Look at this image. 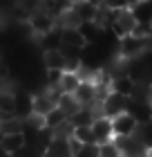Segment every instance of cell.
Returning a JSON list of instances; mask_svg holds the SVG:
<instances>
[{"label":"cell","mask_w":152,"mask_h":157,"mask_svg":"<svg viewBox=\"0 0 152 157\" xmlns=\"http://www.w3.org/2000/svg\"><path fill=\"white\" fill-rule=\"evenodd\" d=\"M152 49V36H139L130 32L125 36H119V56L121 59H134L143 52Z\"/></svg>","instance_id":"cell-1"},{"label":"cell","mask_w":152,"mask_h":157,"mask_svg":"<svg viewBox=\"0 0 152 157\" xmlns=\"http://www.w3.org/2000/svg\"><path fill=\"white\" fill-rule=\"evenodd\" d=\"M27 27H29L36 36H40V34H47L49 29H54V27H56V18L52 16V13H47L38 5L36 9L29 11V16H27Z\"/></svg>","instance_id":"cell-2"},{"label":"cell","mask_w":152,"mask_h":157,"mask_svg":"<svg viewBox=\"0 0 152 157\" xmlns=\"http://www.w3.org/2000/svg\"><path fill=\"white\" fill-rule=\"evenodd\" d=\"M136 23H139V20H136L134 11L130 9V7H125V9H114V16H112V25H110V29L117 34V36H125V34L134 32Z\"/></svg>","instance_id":"cell-3"},{"label":"cell","mask_w":152,"mask_h":157,"mask_svg":"<svg viewBox=\"0 0 152 157\" xmlns=\"http://www.w3.org/2000/svg\"><path fill=\"white\" fill-rule=\"evenodd\" d=\"M110 119H112V132H114V137L134 135V132H136V126H139L136 117H134L130 110H123V112H119V115H114V117H110Z\"/></svg>","instance_id":"cell-4"},{"label":"cell","mask_w":152,"mask_h":157,"mask_svg":"<svg viewBox=\"0 0 152 157\" xmlns=\"http://www.w3.org/2000/svg\"><path fill=\"white\" fill-rule=\"evenodd\" d=\"M72 94H74V99L78 101V105H94V103L98 101L96 83H94V78H81Z\"/></svg>","instance_id":"cell-5"},{"label":"cell","mask_w":152,"mask_h":157,"mask_svg":"<svg viewBox=\"0 0 152 157\" xmlns=\"http://www.w3.org/2000/svg\"><path fill=\"white\" fill-rule=\"evenodd\" d=\"M43 65L47 72H63L67 67V59L61 47H45L43 52Z\"/></svg>","instance_id":"cell-6"},{"label":"cell","mask_w":152,"mask_h":157,"mask_svg":"<svg viewBox=\"0 0 152 157\" xmlns=\"http://www.w3.org/2000/svg\"><path fill=\"white\" fill-rule=\"evenodd\" d=\"M90 128H92V135H94V141H96V144H103V141L114 137V132H112V119L105 117V115H96L92 119Z\"/></svg>","instance_id":"cell-7"},{"label":"cell","mask_w":152,"mask_h":157,"mask_svg":"<svg viewBox=\"0 0 152 157\" xmlns=\"http://www.w3.org/2000/svg\"><path fill=\"white\" fill-rule=\"evenodd\" d=\"M25 146H27L25 132H7V135H0V151L7 153V155H18Z\"/></svg>","instance_id":"cell-8"},{"label":"cell","mask_w":152,"mask_h":157,"mask_svg":"<svg viewBox=\"0 0 152 157\" xmlns=\"http://www.w3.org/2000/svg\"><path fill=\"white\" fill-rule=\"evenodd\" d=\"M114 139V144L119 146V153L121 155H143V153H148L146 151V146L141 144V139L136 137V135H125V137H112Z\"/></svg>","instance_id":"cell-9"},{"label":"cell","mask_w":152,"mask_h":157,"mask_svg":"<svg viewBox=\"0 0 152 157\" xmlns=\"http://www.w3.org/2000/svg\"><path fill=\"white\" fill-rule=\"evenodd\" d=\"M43 153L49 155V157H69V137H56V135H52V137L47 139L45 148H43Z\"/></svg>","instance_id":"cell-10"},{"label":"cell","mask_w":152,"mask_h":157,"mask_svg":"<svg viewBox=\"0 0 152 157\" xmlns=\"http://www.w3.org/2000/svg\"><path fill=\"white\" fill-rule=\"evenodd\" d=\"M96 7L98 5L94 2V0H78V2H72V9H74V13L78 16L81 23H85V20H94Z\"/></svg>","instance_id":"cell-11"},{"label":"cell","mask_w":152,"mask_h":157,"mask_svg":"<svg viewBox=\"0 0 152 157\" xmlns=\"http://www.w3.org/2000/svg\"><path fill=\"white\" fill-rule=\"evenodd\" d=\"M78 74L76 70H63V72L58 74V81H56V88H58L61 92H74V88L78 85Z\"/></svg>","instance_id":"cell-12"},{"label":"cell","mask_w":152,"mask_h":157,"mask_svg":"<svg viewBox=\"0 0 152 157\" xmlns=\"http://www.w3.org/2000/svg\"><path fill=\"white\" fill-rule=\"evenodd\" d=\"M0 115H16V94H13V88L0 90Z\"/></svg>","instance_id":"cell-13"},{"label":"cell","mask_w":152,"mask_h":157,"mask_svg":"<svg viewBox=\"0 0 152 157\" xmlns=\"http://www.w3.org/2000/svg\"><path fill=\"white\" fill-rule=\"evenodd\" d=\"M136 137L141 139V144L146 146V151L152 153V117L146 119V121H139V126H136Z\"/></svg>","instance_id":"cell-14"},{"label":"cell","mask_w":152,"mask_h":157,"mask_svg":"<svg viewBox=\"0 0 152 157\" xmlns=\"http://www.w3.org/2000/svg\"><path fill=\"white\" fill-rule=\"evenodd\" d=\"M67 119H69L67 112H65L63 108H58V105H54V108L45 115V128H49V130H52V128L61 126L63 121H67Z\"/></svg>","instance_id":"cell-15"},{"label":"cell","mask_w":152,"mask_h":157,"mask_svg":"<svg viewBox=\"0 0 152 157\" xmlns=\"http://www.w3.org/2000/svg\"><path fill=\"white\" fill-rule=\"evenodd\" d=\"M72 137H76L81 144H96L90 126H74V128H72Z\"/></svg>","instance_id":"cell-16"},{"label":"cell","mask_w":152,"mask_h":157,"mask_svg":"<svg viewBox=\"0 0 152 157\" xmlns=\"http://www.w3.org/2000/svg\"><path fill=\"white\" fill-rule=\"evenodd\" d=\"M98 155L101 157H119V146L114 144V139H107L103 144H98Z\"/></svg>","instance_id":"cell-17"},{"label":"cell","mask_w":152,"mask_h":157,"mask_svg":"<svg viewBox=\"0 0 152 157\" xmlns=\"http://www.w3.org/2000/svg\"><path fill=\"white\" fill-rule=\"evenodd\" d=\"M105 7H110V9H125V7H132L136 5V0H101Z\"/></svg>","instance_id":"cell-18"},{"label":"cell","mask_w":152,"mask_h":157,"mask_svg":"<svg viewBox=\"0 0 152 157\" xmlns=\"http://www.w3.org/2000/svg\"><path fill=\"white\" fill-rule=\"evenodd\" d=\"M148 94H150V101H152V81L148 83Z\"/></svg>","instance_id":"cell-19"},{"label":"cell","mask_w":152,"mask_h":157,"mask_svg":"<svg viewBox=\"0 0 152 157\" xmlns=\"http://www.w3.org/2000/svg\"><path fill=\"white\" fill-rule=\"evenodd\" d=\"M150 36H152V20H150Z\"/></svg>","instance_id":"cell-20"},{"label":"cell","mask_w":152,"mask_h":157,"mask_svg":"<svg viewBox=\"0 0 152 157\" xmlns=\"http://www.w3.org/2000/svg\"><path fill=\"white\" fill-rule=\"evenodd\" d=\"M150 117H152V112H150Z\"/></svg>","instance_id":"cell-21"}]
</instances>
